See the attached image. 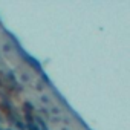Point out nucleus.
Listing matches in <instances>:
<instances>
[]
</instances>
